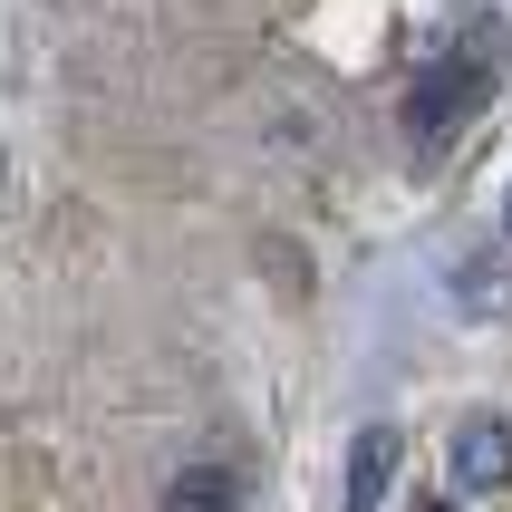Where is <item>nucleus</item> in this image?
Here are the masks:
<instances>
[{"label":"nucleus","mask_w":512,"mask_h":512,"mask_svg":"<svg viewBox=\"0 0 512 512\" xmlns=\"http://www.w3.org/2000/svg\"><path fill=\"white\" fill-rule=\"evenodd\" d=\"M435 512H455V503H435Z\"/></svg>","instance_id":"obj_7"},{"label":"nucleus","mask_w":512,"mask_h":512,"mask_svg":"<svg viewBox=\"0 0 512 512\" xmlns=\"http://www.w3.org/2000/svg\"><path fill=\"white\" fill-rule=\"evenodd\" d=\"M484 97H493V68H484L474 49H464V58H435L426 78L406 87V136H416V145L455 136V126H464L474 107H484Z\"/></svg>","instance_id":"obj_1"},{"label":"nucleus","mask_w":512,"mask_h":512,"mask_svg":"<svg viewBox=\"0 0 512 512\" xmlns=\"http://www.w3.org/2000/svg\"><path fill=\"white\" fill-rule=\"evenodd\" d=\"M512 484V426L503 416H464L455 426V493H503Z\"/></svg>","instance_id":"obj_2"},{"label":"nucleus","mask_w":512,"mask_h":512,"mask_svg":"<svg viewBox=\"0 0 512 512\" xmlns=\"http://www.w3.org/2000/svg\"><path fill=\"white\" fill-rule=\"evenodd\" d=\"M397 426H368L358 445H348V512H377L387 503V484H397Z\"/></svg>","instance_id":"obj_4"},{"label":"nucleus","mask_w":512,"mask_h":512,"mask_svg":"<svg viewBox=\"0 0 512 512\" xmlns=\"http://www.w3.org/2000/svg\"><path fill=\"white\" fill-rule=\"evenodd\" d=\"M503 223H512V194H503Z\"/></svg>","instance_id":"obj_6"},{"label":"nucleus","mask_w":512,"mask_h":512,"mask_svg":"<svg viewBox=\"0 0 512 512\" xmlns=\"http://www.w3.org/2000/svg\"><path fill=\"white\" fill-rule=\"evenodd\" d=\"M155 512H242V474H232L223 455H194L165 484V503H155Z\"/></svg>","instance_id":"obj_3"},{"label":"nucleus","mask_w":512,"mask_h":512,"mask_svg":"<svg viewBox=\"0 0 512 512\" xmlns=\"http://www.w3.org/2000/svg\"><path fill=\"white\" fill-rule=\"evenodd\" d=\"M455 310L464 319H503L512 310V271H503V261H464V271H455Z\"/></svg>","instance_id":"obj_5"}]
</instances>
